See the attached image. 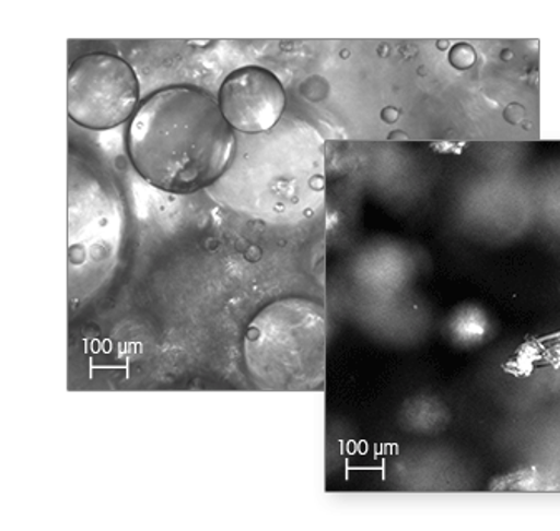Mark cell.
<instances>
[{"mask_svg": "<svg viewBox=\"0 0 560 531\" xmlns=\"http://www.w3.org/2000/svg\"><path fill=\"white\" fill-rule=\"evenodd\" d=\"M323 312L301 297L275 300L249 322L246 366L264 389H306L323 369Z\"/></svg>", "mask_w": 560, "mask_h": 531, "instance_id": "obj_2", "label": "cell"}, {"mask_svg": "<svg viewBox=\"0 0 560 531\" xmlns=\"http://www.w3.org/2000/svg\"><path fill=\"white\" fill-rule=\"evenodd\" d=\"M125 143L143 180L175 194L213 187L236 155L235 131L219 101L194 85L153 92L128 125Z\"/></svg>", "mask_w": 560, "mask_h": 531, "instance_id": "obj_1", "label": "cell"}, {"mask_svg": "<svg viewBox=\"0 0 560 531\" xmlns=\"http://www.w3.org/2000/svg\"><path fill=\"white\" fill-rule=\"evenodd\" d=\"M140 85L136 70L120 57L97 52L80 57L67 75V110L80 127L110 130L136 114Z\"/></svg>", "mask_w": 560, "mask_h": 531, "instance_id": "obj_3", "label": "cell"}, {"mask_svg": "<svg viewBox=\"0 0 560 531\" xmlns=\"http://www.w3.org/2000/svg\"><path fill=\"white\" fill-rule=\"evenodd\" d=\"M219 105L233 130L255 135L271 130L281 120L287 94L273 72L265 67L246 66L223 80Z\"/></svg>", "mask_w": 560, "mask_h": 531, "instance_id": "obj_4", "label": "cell"}]
</instances>
